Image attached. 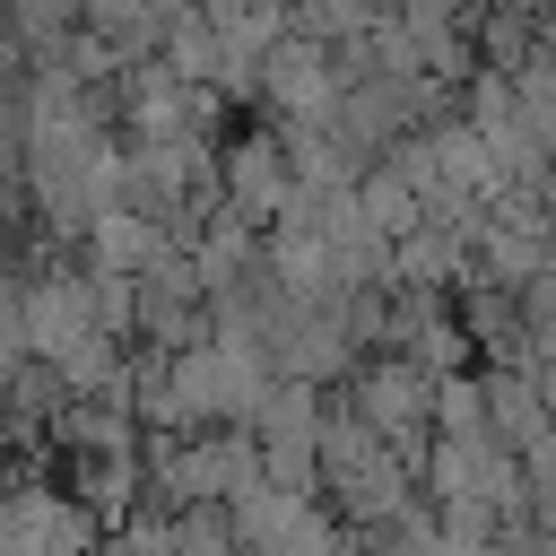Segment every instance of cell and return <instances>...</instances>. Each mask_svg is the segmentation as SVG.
I'll return each instance as SVG.
<instances>
[{"instance_id":"cell-1","label":"cell","mask_w":556,"mask_h":556,"mask_svg":"<svg viewBox=\"0 0 556 556\" xmlns=\"http://www.w3.org/2000/svg\"><path fill=\"white\" fill-rule=\"evenodd\" d=\"M313 486H330V504H339V530H391L400 513H417V469L382 443V434H365L348 408H321V434H313Z\"/></svg>"},{"instance_id":"cell-2","label":"cell","mask_w":556,"mask_h":556,"mask_svg":"<svg viewBox=\"0 0 556 556\" xmlns=\"http://www.w3.org/2000/svg\"><path fill=\"white\" fill-rule=\"evenodd\" d=\"M339 408L365 426V434H382L408 469L426 460V443H434V374H417L408 356H356V374H348V391H339Z\"/></svg>"},{"instance_id":"cell-3","label":"cell","mask_w":556,"mask_h":556,"mask_svg":"<svg viewBox=\"0 0 556 556\" xmlns=\"http://www.w3.org/2000/svg\"><path fill=\"white\" fill-rule=\"evenodd\" d=\"M287 191H295V174H287V139H278V122H269V130H235V139L217 148V208H235L252 235L278 217Z\"/></svg>"},{"instance_id":"cell-4","label":"cell","mask_w":556,"mask_h":556,"mask_svg":"<svg viewBox=\"0 0 556 556\" xmlns=\"http://www.w3.org/2000/svg\"><path fill=\"white\" fill-rule=\"evenodd\" d=\"M478 391H486V443H504L513 460H521L530 443H547V434H556L547 400H539V391H530L513 365H486V374H478Z\"/></svg>"},{"instance_id":"cell-5","label":"cell","mask_w":556,"mask_h":556,"mask_svg":"<svg viewBox=\"0 0 556 556\" xmlns=\"http://www.w3.org/2000/svg\"><path fill=\"white\" fill-rule=\"evenodd\" d=\"M486 556H556V539H547L539 521H504V530L486 539Z\"/></svg>"}]
</instances>
